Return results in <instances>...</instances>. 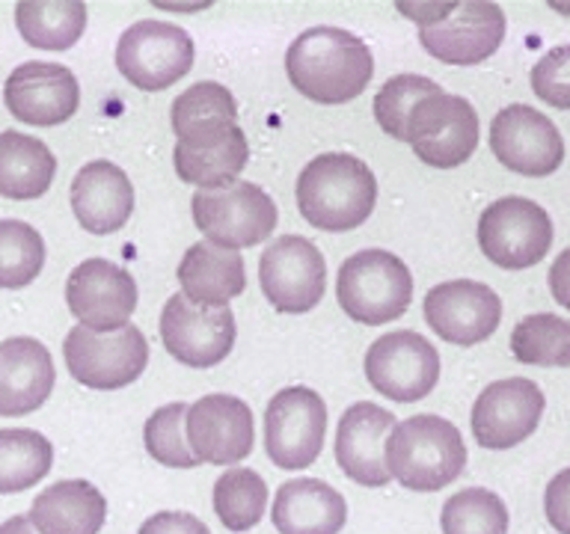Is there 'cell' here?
<instances>
[{
	"label": "cell",
	"mask_w": 570,
	"mask_h": 534,
	"mask_svg": "<svg viewBox=\"0 0 570 534\" xmlns=\"http://www.w3.org/2000/svg\"><path fill=\"white\" fill-rule=\"evenodd\" d=\"M57 176V158L42 140L30 134H0V196L7 199H39L48 194Z\"/></svg>",
	"instance_id": "obj_28"
},
{
	"label": "cell",
	"mask_w": 570,
	"mask_h": 534,
	"mask_svg": "<svg viewBox=\"0 0 570 534\" xmlns=\"http://www.w3.org/2000/svg\"><path fill=\"white\" fill-rule=\"evenodd\" d=\"M543 514L547 523L559 534H570V469H561L556 478L547 484L543 493Z\"/></svg>",
	"instance_id": "obj_39"
},
{
	"label": "cell",
	"mask_w": 570,
	"mask_h": 534,
	"mask_svg": "<svg viewBox=\"0 0 570 534\" xmlns=\"http://www.w3.org/2000/svg\"><path fill=\"white\" fill-rule=\"evenodd\" d=\"M511 354L525 365L570 368V320L552 312L525 315L511 333Z\"/></svg>",
	"instance_id": "obj_32"
},
{
	"label": "cell",
	"mask_w": 570,
	"mask_h": 534,
	"mask_svg": "<svg viewBox=\"0 0 570 534\" xmlns=\"http://www.w3.org/2000/svg\"><path fill=\"white\" fill-rule=\"evenodd\" d=\"M440 92L431 78L422 75H395L377 89L374 96V119L383 131L390 134L392 140L404 142V125H407L410 110L422 101V98Z\"/></svg>",
	"instance_id": "obj_37"
},
{
	"label": "cell",
	"mask_w": 570,
	"mask_h": 534,
	"mask_svg": "<svg viewBox=\"0 0 570 534\" xmlns=\"http://www.w3.org/2000/svg\"><path fill=\"white\" fill-rule=\"evenodd\" d=\"M285 71L303 98L315 105H345L365 92L374 57L360 36L342 27H312L288 44Z\"/></svg>",
	"instance_id": "obj_1"
},
{
	"label": "cell",
	"mask_w": 570,
	"mask_h": 534,
	"mask_svg": "<svg viewBox=\"0 0 570 534\" xmlns=\"http://www.w3.org/2000/svg\"><path fill=\"white\" fill-rule=\"evenodd\" d=\"M71 211L89 235H114L134 211L131 178L110 160H92L71 181Z\"/></svg>",
	"instance_id": "obj_23"
},
{
	"label": "cell",
	"mask_w": 570,
	"mask_h": 534,
	"mask_svg": "<svg viewBox=\"0 0 570 534\" xmlns=\"http://www.w3.org/2000/svg\"><path fill=\"white\" fill-rule=\"evenodd\" d=\"M543 407L547 400L534 380L508 377L490 383L472 404V436L488 452H508L534 434Z\"/></svg>",
	"instance_id": "obj_16"
},
{
	"label": "cell",
	"mask_w": 570,
	"mask_h": 534,
	"mask_svg": "<svg viewBox=\"0 0 570 534\" xmlns=\"http://www.w3.org/2000/svg\"><path fill=\"white\" fill-rule=\"evenodd\" d=\"M365 377L383 398L395 404H413L428 398L440 380V354L425 336L413 329L383 333L368 345Z\"/></svg>",
	"instance_id": "obj_11"
},
{
	"label": "cell",
	"mask_w": 570,
	"mask_h": 534,
	"mask_svg": "<svg viewBox=\"0 0 570 534\" xmlns=\"http://www.w3.org/2000/svg\"><path fill=\"white\" fill-rule=\"evenodd\" d=\"M53 445L30 427L0 431V496L24 493L51 472Z\"/></svg>",
	"instance_id": "obj_31"
},
{
	"label": "cell",
	"mask_w": 570,
	"mask_h": 534,
	"mask_svg": "<svg viewBox=\"0 0 570 534\" xmlns=\"http://www.w3.org/2000/svg\"><path fill=\"white\" fill-rule=\"evenodd\" d=\"M178 285L196 306H229L247 288L244 258L235 249H223L212 240H199L178 261Z\"/></svg>",
	"instance_id": "obj_26"
},
{
	"label": "cell",
	"mask_w": 570,
	"mask_h": 534,
	"mask_svg": "<svg viewBox=\"0 0 570 534\" xmlns=\"http://www.w3.org/2000/svg\"><path fill=\"white\" fill-rule=\"evenodd\" d=\"M399 418L390 409L356 400L342 413L336 431V463L347 478L363 487H386L390 472L383 463V443Z\"/></svg>",
	"instance_id": "obj_21"
},
{
	"label": "cell",
	"mask_w": 570,
	"mask_h": 534,
	"mask_svg": "<svg viewBox=\"0 0 570 534\" xmlns=\"http://www.w3.org/2000/svg\"><path fill=\"white\" fill-rule=\"evenodd\" d=\"M0 534H36V528L30 525L27 516H9L7 523H0Z\"/></svg>",
	"instance_id": "obj_43"
},
{
	"label": "cell",
	"mask_w": 570,
	"mask_h": 534,
	"mask_svg": "<svg viewBox=\"0 0 570 534\" xmlns=\"http://www.w3.org/2000/svg\"><path fill=\"white\" fill-rule=\"evenodd\" d=\"M404 142H410V149L428 167H463L479 146V113L463 96H449L440 89L410 110Z\"/></svg>",
	"instance_id": "obj_7"
},
{
	"label": "cell",
	"mask_w": 570,
	"mask_h": 534,
	"mask_svg": "<svg viewBox=\"0 0 570 534\" xmlns=\"http://www.w3.org/2000/svg\"><path fill=\"white\" fill-rule=\"evenodd\" d=\"M66 303L78 327L92 333L122 329L137 309V283L116 261L89 258L66 279Z\"/></svg>",
	"instance_id": "obj_17"
},
{
	"label": "cell",
	"mask_w": 570,
	"mask_h": 534,
	"mask_svg": "<svg viewBox=\"0 0 570 534\" xmlns=\"http://www.w3.org/2000/svg\"><path fill=\"white\" fill-rule=\"evenodd\" d=\"M383 463L401 487L436 493L463 475L466 445L449 418L419 413L392 427L383 443Z\"/></svg>",
	"instance_id": "obj_3"
},
{
	"label": "cell",
	"mask_w": 570,
	"mask_h": 534,
	"mask_svg": "<svg viewBox=\"0 0 570 534\" xmlns=\"http://www.w3.org/2000/svg\"><path fill=\"white\" fill-rule=\"evenodd\" d=\"M336 297L351 320L383 327L410 309L413 276L410 267L386 249H363L338 267Z\"/></svg>",
	"instance_id": "obj_4"
},
{
	"label": "cell",
	"mask_w": 570,
	"mask_h": 534,
	"mask_svg": "<svg viewBox=\"0 0 570 534\" xmlns=\"http://www.w3.org/2000/svg\"><path fill=\"white\" fill-rule=\"evenodd\" d=\"M271 520L279 534H338L347 523V505L324 481L294 478L276 490Z\"/></svg>",
	"instance_id": "obj_24"
},
{
	"label": "cell",
	"mask_w": 570,
	"mask_h": 534,
	"mask_svg": "<svg viewBox=\"0 0 570 534\" xmlns=\"http://www.w3.org/2000/svg\"><path fill=\"white\" fill-rule=\"evenodd\" d=\"M425 320L436 336L452 345L472 347L488 342L502 320L499 294L475 279H452L434 285L425 294Z\"/></svg>",
	"instance_id": "obj_18"
},
{
	"label": "cell",
	"mask_w": 570,
	"mask_h": 534,
	"mask_svg": "<svg viewBox=\"0 0 570 534\" xmlns=\"http://www.w3.org/2000/svg\"><path fill=\"white\" fill-rule=\"evenodd\" d=\"M140 534H212L199 516L187 511H160L140 525Z\"/></svg>",
	"instance_id": "obj_40"
},
{
	"label": "cell",
	"mask_w": 570,
	"mask_h": 534,
	"mask_svg": "<svg viewBox=\"0 0 570 534\" xmlns=\"http://www.w3.org/2000/svg\"><path fill=\"white\" fill-rule=\"evenodd\" d=\"M194 39L185 27L167 21H137L116 44V69L142 92H160L194 69Z\"/></svg>",
	"instance_id": "obj_9"
},
{
	"label": "cell",
	"mask_w": 570,
	"mask_h": 534,
	"mask_svg": "<svg viewBox=\"0 0 570 534\" xmlns=\"http://www.w3.org/2000/svg\"><path fill=\"white\" fill-rule=\"evenodd\" d=\"M452 9V3H416V7H407V3H399V12H404L407 18H413L419 27L434 24L440 18Z\"/></svg>",
	"instance_id": "obj_42"
},
{
	"label": "cell",
	"mask_w": 570,
	"mask_h": 534,
	"mask_svg": "<svg viewBox=\"0 0 570 534\" xmlns=\"http://www.w3.org/2000/svg\"><path fill=\"white\" fill-rule=\"evenodd\" d=\"M440 525L443 534H508V507L493 490L466 487L445 498Z\"/></svg>",
	"instance_id": "obj_34"
},
{
	"label": "cell",
	"mask_w": 570,
	"mask_h": 534,
	"mask_svg": "<svg viewBox=\"0 0 570 534\" xmlns=\"http://www.w3.org/2000/svg\"><path fill=\"white\" fill-rule=\"evenodd\" d=\"M185 436L199 463L232 466L253 452V409L235 395H205L187 407Z\"/></svg>",
	"instance_id": "obj_19"
},
{
	"label": "cell",
	"mask_w": 570,
	"mask_h": 534,
	"mask_svg": "<svg viewBox=\"0 0 570 534\" xmlns=\"http://www.w3.org/2000/svg\"><path fill=\"white\" fill-rule=\"evenodd\" d=\"M505 39V12L488 0L452 3L434 24L419 27V42L434 60L449 66H479Z\"/></svg>",
	"instance_id": "obj_15"
},
{
	"label": "cell",
	"mask_w": 570,
	"mask_h": 534,
	"mask_svg": "<svg viewBox=\"0 0 570 534\" xmlns=\"http://www.w3.org/2000/svg\"><path fill=\"white\" fill-rule=\"evenodd\" d=\"M258 283L267 303L283 315L312 312L327 288V265L321 249L301 235H283L258 258Z\"/></svg>",
	"instance_id": "obj_12"
},
{
	"label": "cell",
	"mask_w": 570,
	"mask_h": 534,
	"mask_svg": "<svg viewBox=\"0 0 570 534\" xmlns=\"http://www.w3.org/2000/svg\"><path fill=\"white\" fill-rule=\"evenodd\" d=\"M235 315L229 306H196L185 294H173L160 312V342L169 356L190 368H212L235 347Z\"/></svg>",
	"instance_id": "obj_13"
},
{
	"label": "cell",
	"mask_w": 570,
	"mask_h": 534,
	"mask_svg": "<svg viewBox=\"0 0 570 534\" xmlns=\"http://www.w3.org/2000/svg\"><path fill=\"white\" fill-rule=\"evenodd\" d=\"M18 33L39 51H69L87 30V7L78 0H24L16 7Z\"/></svg>",
	"instance_id": "obj_30"
},
{
	"label": "cell",
	"mask_w": 570,
	"mask_h": 534,
	"mask_svg": "<svg viewBox=\"0 0 570 534\" xmlns=\"http://www.w3.org/2000/svg\"><path fill=\"white\" fill-rule=\"evenodd\" d=\"M490 151L502 167L529 178L552 176L564 160V140L552 119L529 105L502 107L490 122Z\"/></svg>",
	"instance_id": "obj_14"
},
{
	"label": "cell",
	"mask_w": 570,
	"mask_h": 534,
	"mask_svg": "<svg viewBox=\"0 0 570 534\" xmlns=\"http://www.w3.org/2000/svg\"><path fill=\"white\" fill-rule=\"evenodd\" d=\"M185 413L187 404L176 400V404H164L149 416L146 427H142V439H146V452L158 463L169 466V469H194L199 466L196 454L190 452L185 436Z\"/></svg>",
	"instance_id": "obj_36"
},
{
	"label": "cell",
	"mask_w": 570,
	"mask_h": 534,
	"mask_svg": "<svg viewBox=\"0 0 570 534\" xmlns=\"http://www.w3.org/2000/svg\"><path fill=\"white\" fill-rule=\"evenodd\" d=\"M27 520L36 534H98L107 520V498L83 478L57 481L33 498Z\"/></svg>",
	"instance_id": "obj_25"
},
{
	"label": "cell",
	"mask_w": 570,
	"mask_h": 534,
	"mask_svg": "<svg viewBox=\"0 0 570 534\" xmlns=\"http://www.w3.org/2000/svg\"><path fill=\"white\" fill-rule=\"evenodd\" d=\"M178 146H205L229 137L238 128V105L217 80H203L185 89L169 110Z\"/></svg>",
	"instance_id": "obj_27"
},
{
	"label": "cell",
	"mask_w": 570,
	"mask_h": 534,
	"mask_svg": "<svg viewBox=\"0 0 570 534\" xmlns=\"http://www.w3.org/2000/svg\"><path fill=\"white\" fill-rule=\"evenodd\" d=\"M550 291L559 306L570 309V247L550 267Z\"/></svg>",
	"instance_id": "obj_41"
},
{
	"label": "cell",
	"mask_w": 570,
	"mask_h": 534,
	"mask_svg": "<svg viewBox=\"0 0 570 534\" xmlns=\"http://www.w3.org/2000/svg\"><path fill=\"white\" fill-rule=\"evenodd\" d=\"M3 101L12 119L39 128L69 122L80 107L75 71L57 62H24L3 83Z\"/></svg>",
	"instance_id": "obj_20"
},
{
	"label": "cell",
	"mask_w": 570,
	"mask_h": 534,
	"mask_svg": "<svg viewBox=\"0 0 570 534\" xmlns=\"http://www.w3.org/2000/svg\"><path fill=\"white\" fill-rule=\"evenodd\" d=\"M532 92L559 110H570V44H559L534 62Z\"/></svg>",
	"instance_id": "obj_38"
},
{
	"label": "cell",
	"mask_w": 570,
	"mask_h": 534,
	"mask_svg": "<svg viewBox=\"0 0 570 534\" xmlns=\"http://www.w3.org/2000/svg\"><path fill=\"white\" fill-rule=\"evenodd\" d=\"M66 368L80 386L98 392L131 386L149 365V342L140 329L128 324L110 333L71 327L62 342Z\"/></svg>",
	"instance_id": "obj_6"
},
{
	"label": "cell",
	"mask_w": 570,
	"mask_h": 534,
	"mask_svg": "<svg viewBox=\"0 0 570 534\" xmlns=\"http://www.w3.org/2000/svg\"><path fill=\"white\" fill-rule=\"evenodd\" d=\"M249 142L247 134L240 131V125L229 137L205 146H178L173 151L176 176L185 185H194L199 190H217V187L235 185L240 169L247 167Z\"/></svg>",
	"instance_id": "obj_29"
},
{
	"label": "cell",
	"mask_w": 570,
	"mask_h": 534,
	"mask_svg": "<svg viewBox=\"0 0 570 534\" xmlns=\"http://www.w3.org/2000/svg\"><path fill=\"white\" fill-rule=\"evenodd\" d=\"M57 368L42 342L16 336L0 342V416H27L51 398Z\"/></svg>",
	"instance_id": "obj_22"
},
{
	"label": "cell",
	"mask_w": 570,
	"mask_h": 534,
	"mask_svg": "<svg viewBox=\"0 0 570 534\" xmlns=\"http://www.w3.org/2000/svg\"><path fill=\"white\" fill-rule=\"evenodd\" d=\"M190 211L205 240L235 253L271 238L279 220L271 194L253 181H235L217 190H196Z\"/></svg>",
	"instance_id": "obj_5"
},
{
	"label": "cell",
	"mask_w": 570,
	"mask_h": 534,
	"mask_svg": "<svg viewBox=\"0 0 570 534\" xmlns=\"http://www.w3.org/2000/svg\"><path fill=\"white\" fill-rule=\"evenodd\" d=\"M45 240L24 220H0V288H24L42 274Z\"/></svg>",
	"instance_id": "obj_35"
},
{
	"label": "cell",
	"mask_w": 570,
	"mask_h": 534,
	"mask_svg": "<svg viewBox=\"0 0 570 534\" xmlns=\"http://www.w3.org/2000/svg\"><path fill=\"white\" fill-rule=\"evenodd\" d=\"M327 434V404L309 386H285L265 409V452L285 472L309 469Z\"/></svg>",
	"instance_id": "obj_8"
},
{
	"label": "cell",
	"mask_w": 570,
	"mask_h": 534,
	"mask_svg": "<svg viewBox=\"0 0 570 534\" xmlns=\"http://www.w3.org/2000/svg\"><path fill=\"white\" fill-rule=\"evenodd\" d=\"M479 247L505 270L538 265L552 247L550 214L525 196H502L479 217Z\"/></svg>",
	"instance_id": "obj_10"
},
{
	"label": "cell",
	"mask_w": 570,
	"mask_h": 534,
	"mask_svg": "<svg viewBox=\"0 0 570 534\" xmlns=\"http://www.w3.org/2000/svg\"><path fill=\"white\" fill-rule=\"evenodd\" d=\"M214 511L223 528L249 532L267 511V484L253 469H226L214 481Z\"/></svg>",
	"instance_id": "obj_33"
},
{
	"label": "cell",
	"mask_w": 570,
	"mask_h": 534,
	"mask_svg": "<svg viewBox=\"0 0 570 534\" xmlns=\"http://www.w3.org/2000/svg\"><path fill=\"white\" fill-rule=\"evenodd\" d=\"M297 211L321 231L360 229L377 202V178L368 164L347 151L312 158L297 176Z\"/></svg>",
	"instance_id": "obj_2"
}]
</instances>
